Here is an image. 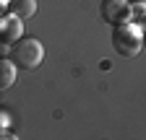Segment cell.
Segmentation results:
<instances>
[{"instance_id": "obj_2", "label": "cell", "mask_w": 146, "mask_h": 140, "mask_svg": "<svg viewBox=\"0 0 146 140\" xmlns=\"http://www.w3.org/2000/svg\"><path fill=\"white\" fill-rule=\"evenodd\" d=\"M141 42H143V34L136 24L128 21V24L112 26V49L120 57H136L141 52Z\"/></svg>"}, {"instance_id": "obj_7", "label": "cell", "mask_w": 146, "mask_h": 140, "mask_svg": "<svg viewBox=\"0 0 146 140\" xmlns=\"http://www.w3.org/2000/svg\"><path fill=\"white\" fill-rule=\"evenodd\" d=\"M133 5V24L141 29V34L146 37V0H136V3H131Z\"/></svg>"}, {"instance_id": "obj_8", "label": "cell", "mask_w": 146, "mask_h": 140, "mask_svg": "<svg viewBox=\"0 0 146 140\" xmlns=\"http://www.w3.org/2000/svg\"><path fill=\"white\" fill-rule=\"evenodd\" d=\"M3 127H8V109L0 107V130H3Z\"/></svg>"}, {"instance_id": "obj_10", "label": "cell", "mask_w": 146, "mask_h": 140, "mask_svg": "<svg viewBox=\"0 0 146 140\" xmlns=\"http://www.w3.org/2000/svg\"><path fill=\"white\" fill-rule=\"evenodd\" d=\"M3 8H8V0H0V16H3Z\"/></svg>"}, {"instance_id": "obj_3", "label": "cell", "mask_w": 146, "mask_h": 140, "mask_svg": "<svg viewBox=\"0 0 146 140\" xmlns=\"http://www.w3.org/2000/svg\"><path fill=\"white\" fill-rule=\"evenodd\" d=\"M99 13H102L104 24H110V26H120V24H128V21H131L133 5H131V0H102Z\"/></svg>"}, {"instance_id": "obj_4", "label": "cell", "mask_w": 146, "mask_h": 140, "mask_svg": "<svg viewBox=\"0 0 146 140\" xmlns=\"http://www.w3.org/2000/svg\"><path fill=\"white\" fill-rule=\"evenodd\" d=\"M21 21L16 13H8V16H0V39L3 42H13L21 37Z\"/></svg>"}, {"instance_id": "obj_5", "label": "cell", "mask_w": 146, "mask_h": 140, "mask_svg": "<svg viewBox=\"0 0 146 140\" xmlns=\"http://www.w3.org/2000/svg\"><path fill=\"white\" fill-rule=\"evenodd\" d=\"M16 62L13 60H5V57H0V91H5L11 88V86L16 83Z\"/></svg>"}, {"instance_id": "obj_1", "label": "cell", "mask_w": 146, "mask_h": 140, "mask_svg": "<svg viewBox=\"0 0 146 140\" xmlns=\"http://www.w3.org/2000/svg\"><path fill=\"white\" fill-rule=\"evenodd\" d=\"M11 60L21 70H36L44 60V47L34 37H18L11 47Z\"/></svg>"}, {"instance_id": "obj_9", "label": "cell", "mask_w": 146, "mask_h": 140, "mask_svg": "<svg viewBox=\"0 0 146 140\" xmlns=\"http://www.w3.org/2000/svg\"><path fill=\"white\" fill-rule=\"evenodd\" d=\"M0 140H16V135H13V132H8V130L3 127V130H0Z\"/></svg>"}, {"instance_id": "obj_6", "label": "cell", "mask_w": 146, "mask_h": 140, "mask_svg": "<svg viewBox=\"0 0 146 140\" xmlns=\"http://www.w3.org/2000/svg\"><path fill=\"white\" fill-rule=\"evenodd\" d=\"M8 10L18 18H31L36 13V0H8Z\"/></svg>"}]
</instances>
